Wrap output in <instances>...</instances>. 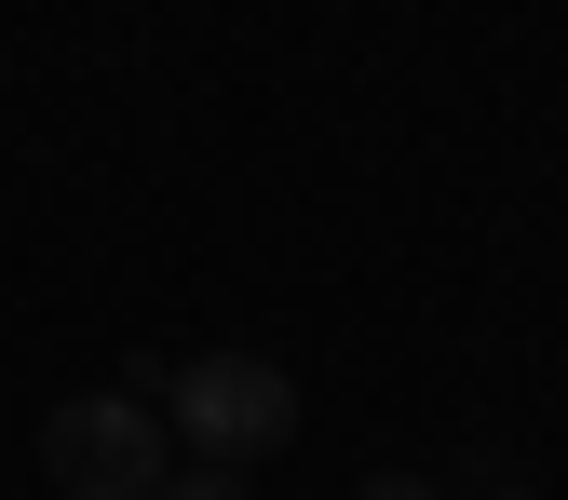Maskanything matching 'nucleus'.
Returning <instances> with one entry per match:
<instances>
[{
	"label": "nucleus",
	"mask_w": 568,
	"mask_h": 500,
	"mask_svg": "<svg viewBox=\"0 0 568 500\" xmlns=\"http://www.w3.org/2000/svg\"><path fill=\"white\" fill-rule=\"evenodd\" d=\"M135 406H176V447L217 460V473H257L284 433H298V379L271 366V351H190V366H163V351H135Z\"/></svg>",
	"instance_id": "obj_1"
},
{
	"label": "nucleus",
	"mask_w": 568,
	"mask_h": 500,
	"mask_svg": "<svg viewBox=\"0 0 568 500\" xmlns=\"http://www.w3.org/2000/svg\"><path fill=\"white\" fill-rule=\"evenodd\" d=\"M41 473L68 500H163L176 460H163V406H135V392H68L41 419Z\"/></svg>",
	"instance_id": "obj_2"
},
{
	"label": "nucleus",
	"mask_w": 568,
	"mask_h": 500,
	"mask_svg": "<svg viewBox=\"0 0 568 500\" xmlns=\"http://www.w3.org/2000/svg\"><path fill=\"white\" fill-rule=\"evenodd\" d=\"M163 500H257V487H244V473H217V460H190V473H176Z\"/></svg>",
	"instance_id": "obj_3"
},
{
	"label": "nucleus",
	"mask_w": 568,
	"mask_h": 500,
	"mask_svg": "<svg viewBox=\"0 0 568 500\" xmlns=\"http://www.w3.org/2000/svg\"><path fill=\"white\" fill-rule=\"evenodd\" d=\"M352 500H447V487H434V473H366Z\"/></svg>",
	"instance_id": "obj_4"
},
{
	"label": "nucleus",
	"mask_w": 568,
	"mask_h": 500,
	"mask_svg": "<svg viewBox=\"0 0 568 500\" xmlns=\"http://www.w3.org/2000/svg\"><path fill=\"white\" fill-rule=\"evenodd\" d=\"M487 500H541V487H487Z\"/></svg>",
	"instance_id": "obj_5"
}]
</instances>
